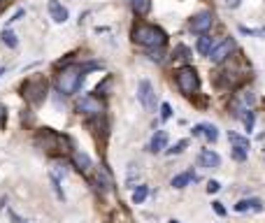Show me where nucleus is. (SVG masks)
<instances>
[{"label":"nucleus","mask_w":265,"mask_h":223,"mask_svg":"<svg viewBox=\"0 0 265 223\" xmlns=\"http://www.w3.org/2000/svg\"><path fill=\"white\" fill-rule=\"evenodd\" d=\"M133 42L142 44L147 49H159V47L168 42V35L154 23H138L133 28Z\"/></svg>","instance_id":"obj_1"},{"label":"nucleus","mask_w":265,"mask_h":223,"mask_svg":"<svg viewBox=\"0 0 265 223\" xmlns=\"http://www.w3.org/2000/svg\"><path fill=\"white\" fill-rule=\"evenodd\" d=\"M35 144L40 149H44L47 154H56V156L70 151V139L65 137V135L53 133L52 128H42V130L37 133V137H35Z\"/></svg>","instance_id":"obj_2"},{"label":"nucleus","mask_w":265,"mask_h":223,"mask_svg":"<svg viewBox=\"0 0 265 223\" xmlns=\"http://www.w3.org/2000/svg\"><path fill=\"white\" fill-rule=\"evenodd\" d=\"M82 79H84V68H79V65H68V68H63V70L58 72V77H56V88H58L63 96H72L74 91L79 88Z\"/></svg>","instance_id":"obj_3"},{"label":"nucleus","mask_w":265,"mask_h":223,"mask_svg":"<svg viewBox=\"0 0 265 223\" xmlns=\"http://www.w3.org/2000/svg\"><path fill=\"white\" fill-rule=\"evenodd\" d=\"M47 79L42 77H31L21 84V96L31 103V105H40L44 98H47Z\"/></svg>","instance_id":"obj_4"},{"label":"nucleus","mask_w":265,"mask_h":223,"mask_svg":"<svg viewBox=\"0 0 265 223\" xmlns=\"http://www.w3.org/2000/svg\"><path fill=\"white\" fill-rule=\"evenodd\" d=\"M175 79H177V86H179V91L184 93V96H193V93H198V88H200L198 72L193 70L191 65L179 68V70L175 72Z\"/></svg>","instance_id":"obj_5"},{"label":"nucleus","mask_w":265,"mask_h":223,"mask_svg":"<svg viewBox=\"0 0 265 223\" xmlns=\"http://www.w3.org/2000/svg\"><path fill=\"white\" fill-rule=\"evenodd\" d=\"M77 109L82 112V114H86V117H103L105 114V103L100 100L98 96H84L77 100Z\"/></svg>","instance_id":"obj_6"},{"label":"nucleus","mask_w":265,"mask_h":223,"mask_svg":"<svg viewBox=\"0 0 265 223\" xmlns=\"http://www.w3.org/2000/svg\"><path fill=\"white\" fill-rule=\"evenodd\" d=\"M138 100L142 103V107H144L147 112H154V109H156V93H154L151 82L142 79L138 84Z\"/></svg>","instance_id":"obj_7"},{"label":"nucleus","mask_w":265,"mask_h":223,"mask_svg":"<svg viewBox=\"0 0 265 223\" xmlns=\"http://www.w3.org/2000/svg\"><path fill=\"white\" fill-rule=\"evenodd\" d=\"M233 51H235V40H233V37H226L223 42L214 44V49L210 51V56H207V58H210L212 63L219 65V63H223V61H226V58H228Z\"/></svg>","instance_id":"obj_8"},{"label":"nucleus","mask_w":265,"mask_h":223,"mask_svg":"<svg viewBox=\"0 0 265 223\" xmlns=\"http://www.w3.org/2000/svg\"><path fill=\"white\" fill-rule=\"evenodd\" d=\"M212 26H214L212 12H198V14L191 19V23H189V28H191L193 33H198V35H205Z\"/></svg>","instance_id":"obj_9"},{"label":"nucleus","mask_w":265,"mask_h":223,"mask_svg":"<svg viewBox=\"0 0 265 223\" xmlns=\"http://www.w3.org/2000/svg\"><path fill=\"white\" fill-rule=\"evenodd\" d=\"M228 142L233 144L235 160L247 158V151H249V137H242V135H237V133H228Z\"/></svg>","instance_id":"obj_10"},{"label":"nucleus","mask_w":265,"mask_h":223,"mask_svg":"<svg viewBox=\"0 0 265 223\" xmlns=\"http://www.w3.org/2000/svg\"><path fill=\"white\" fill-rule=\"evenodd\" d=\"M198 163L202 168H219L221 165V156L216 151H212V149H202L200 156H198Z\"/></svg>","instance_id":"obj_11"},{"label":"nucleus","mask_w":265,"mask_h":223,"mask_svg":"<svg viewBox=\"0 0 265 223\" xmlns=\"http://www.w3.org/2000/svg\"><path fill=\"white\" fill-rule=\"evenodd\" d=\"M165 147H168V133L165 130H156V135L151 137V144H149V151L160 154V151H165Z\"/></svg>","instance_id":"obj_12"},{"label":"nucleus","mask_w":265,"mask_h":223,"mask_svg":"<svg viewBox=\"0 0 265 223\" xmlns=\"http://www.w3.org/2000/svg\"><path fill=\"white\" fill-rule=\"evenodd\" d=\"M72 160H74V168H77V170L79 172H91L93 170V163H91V158H88V156H86L84 151H74L72 154Z\"/></svg>","instance_id":"obj_13"},{"label":"nucleus","mask_w":265,"mask_h":223,"mask_svg":"<svg viewBox=\"0 0 265 223\" xmlns=\"http://www.w3.org/2000/svg\"><path fill=\"white\" fill-rule=\"evenodd\" d=\"M49 14H52V19L56 23H65V21H68V10H65L58 0H52V2H49Z\"/></svg>","instance_id":"obj_14"},{"label":"nucleus","mask_w":265,"mask_h":223,"mask_svg":"<svg viewBox=\"0 0 265 223\" xmlns=\"http://www.w3.org/2000/svg\"><path fill=\"white\" fill-rule=\"evenodd\" d=\"M193 179H195V174H193V172H181V174H177V177H172L170 184H172V189H186Z\"/></svg>","instance_id":"obj_15"},{"label":"nucleus","mask_w":265,"mask_h":223,"mask_svg":"<svg viewBox=\"0 0 265 223\" xmlns=\"http://www.w3.org/2000/svg\"><path fill=\"white\" fill-rule=\"evenodd\" d=\"M96 179H98V184H100L105 191H109V189L114 186V181H112V174H109V172H107L103 165H100V168H96Z\"/></svg>","instance_id":"obj_16"},{"label":"nucleus","mask_w":265,"mask_h":223,"mask_svg":"<svg viewBox=\"0 0 265 223\" xmlns=\"http://www.w3.org/2000/svg\"><path fill=\"white\" fill-rule=\"evenodd\" d=\"M247 209H254V212H261L263 209V202L251 198V200H240L235 205V212H247Z\"/></svg>","instance_id":"obj_17"},{"label":"nucleus","mask_w":265,"mask_h":223,"mask_svg":"<svg viewBox=\"0 0 265 223\" xmlns=\"http://www.w3.org/2000/svg\"><path fill=\"white\" fill-rule=\"evenodd\" d=\"M195 49H198V53H202V56H210V51H212V49H214L212 37H207V35H202L200 40H198V44H195Z\"/></svg>","instance_id":"obj_18"},{"label":"nucleus","mask_w":265,"mask_h":223,"mask_svg":"<svg viewBox=\"0 0 265 223\" xmlns=\"http://www.w3.org/2000/svg\"><path fill=\"white\" fill-rule=\"evenodd\" d=\"M130 7H133V12H135L138 17H144L151 5H149V0H130Z\"/></svg>","instance_id":"obj_19"},{"label":"nucleus","mask_w":265,"mask_h":223,"mask_svg":"<svg viewBox=\"0 0 265 223\" xmlns=\"http://www.w3.org/2000/svg\"><path fill=\"white\" fill-rule=\"evenodd\" d=\"M237 119H242V123H244L247 130H254V112H251V109H247V107H244Z\"/></svg>","instance_id":"obj_20"},{"label":"nucleus","mask_w":265,"mask_h":223,"mask_svg":"<svg viewBox=\"0 0 265 223\" xmlns=\"http://www.w3.org/2000/svg\"><path fill=\"white\" fill-rule=\"evenodd\" d=\"M147 195H149V189H147V186H138V189L133 191V202H135V205H140V202L147 200Z\"/></svg>","instance_id":"obj_21"},{"label":"nucleus","mask_w":265,"mask_h":223,"mask_svg":"<svg viewBox=\"0 0 265 223\" xmlns=\"http://www.w3.org/2000/svg\"><path fill=\"white\" fill-rule=\"evenodd\" d=\"M202 135L210 139V142H216L219 139V130H216V126H205L202 123Z\"/></svg>","instance_id":"obj_22"},{"label":"nucleus","mask_w":265,"mask_h":223,"mask_svg":"<svg viewBox=\"0 0 265 223\" xmlns=\"http://www.w3.org/2000/svg\"><path fill=\"white\" fill-rule=\"evenodd\" d=\"M0 37H2V42L7 44V47H12V49H14V47L19 44V40H17V35H14L12 31H2V35H0Z\"/></svg>","instance_id":"obj_23"},{"label":"nucleus","mask_w":265,"mask_h":223,"mask_svg":"<svg viewBox=\"0 0 265 223\" xmlns=\"http://www.w3.org/2000/svg\"><path fill=\"white\" fill-rule=\"evenodd\" d=\"M186 144H189V142H186V139H181V142H177V144H175V147H172V149H165V154H168V156H175V154H181V151L186 149Z\"/></svg>","instance_id":"obj_24"},{"label":"nucleus","mask_w":265,"mask_h":223,"mask_svg":"<svg viewBox=\"0 0 265 223\" xmlns=\"http://www.w3.org/2000/svg\"><path fill=\"white\" fill-rule=\"evenodd\" d=\"M170 117H172V107H170L168 103H163V105H160V119H163V121H168Z\"/></svg>","instance_id":"obj_25"},{"label":"nucleus","mask_w":265,"mask_h":223,"mask_svg":"<svg viewBox=\"0 0 265 223\" xmlns=\"http://www.w3.org/2000/svg\"><path fill=\"white\" fill-rule=\"evenodd\" d=\"M52 184H53V189H56V195H58V200H65V195L63 191H61V186H58V177L52 172Z\"/></svg>","instance_id":"obj_26"},{"label":"nucleus","mask_w":265,"mask_h":223,"mask_svg":"<svg viewBox=\"0 0 265 223\" xmlns=\"http://www.w3.org/2000/svg\"><path fill=\"white\" fill-rule=\"evenodd\" d=\"M151 56V61H163V47H159V49H154V51L149 53Z\"/></svg>","instance_id":"obj_27"},{"label":"nucleus","mask_w":265,"mask_h":223,"mask_svg":"<svg viewBox=\"0 0 265 223\" xmlns=\"http://www.w3.org/2000/svg\"><path fill=\"white\" fill-rule=\"evenodd\" d=\"M219 189H221V184H219V181H210V184H207V193H216L219 191Z\"/></svg>","instance_id":"obj_28"},{"label":"nucleus","mask_w":265,"mask_h":223,"mask_svg":"<svg viewBox=\"0 0 265 223\" xmlns=\"http://www.w3.org/2000/svg\"><path fill=\"white\" fill-rule=\"evenodd\" d=\"M177 53H179V58H189V49H186L184 44H179V47H177Z\"/></svg>","instance_id":"obj_29"},{"label":"nucleus","mask_w":265,"mask_h":223,"mask_svg":"<svg viewBox=\"0 0 265 223\" xmlns=\"http://www.w3.org/2000/svg\"><path fill=\"white\" fill-rule=\"evenodd\" d=\"M212 205H214V212L219 214V216H223V214H226V209H223L221 202H212Z\"/></svg>","instance_id":"obj_30"},{"label":"nucleus","mask_w":265,"mask_h":223,"mask_svg":"<svg viewBox=\"0 0 265 223\" xmlns=\"http://www.w3.org/2000/svg\"><path fill=\"white\" fill-rule=\"evenodd\" d=\"M5 119H7V112H5V107L0 105V128L5 126Z\"/></svg>","instance_id":"obj_31"},{"label":"nucleus","mask_w":265,"mask_h":223,"mask_svg":"<svg viewBox=\"0 0 265 223\" xmlns=\"http://www.w3.org/2000/svg\"><path fill=\"white\" fill-rule=\"evenodd\" d=\"M240 2H242V0H226V5H228L230 10H235V7H240Z\"/></svg>","instance_id":"obj_32"},{"label":"nucleus","mask_w":265,"mask_h":223,"mask_svg":"<svg viewBox=\"0 0 265 223\" xmlns=\"http://www.w3.org/2000/svg\"><path fill=\"white\" fill-rule=\"evenodd\" d=\"M23 14H26V12H23V10H19V12H17V14H14V17H12V19H10V23H12V21H19V19H21V17H23Z\"/></svg>","instance_id":"obj_33"},{"label":"nucleus","mask_w":265,"mask_h":223,"mask_svg":"<svg viewBox=\"0 0 265 223\" xmlns=\"http://www.w3.org/2000/svg\"><path fill=\"white\" fill-rule=\"evenodd\" d=\"M7 2H10V0H0V7H5V5H7Z\"/></svg>","instance_id":"obj_34"},{"label":"nucleus","mask_w":265,"mask_h":223,"mask_svg":"<svg viewBox=\"0 0 265 223\" xmlns=\"http://www.w3.org/2000/svg\"><path fill=\"white\" fill-rule=\"evenodd\" d=\"M2 74H5V68H0V77H2Z\"/></svg>","instance_id":"obj_35"},{"label":"nucleus","mask_w":265,"mask_h":223,"mask_svg":"<svg viewBox=\"0 0 265 223\" xmlns=\"http://www.w3.org/2000/svg\"><path fill=\"white\" fill-rule=\"evenodd\" d=\"M170 223H179V221H170Z\"/></svg>","instance_id":"obj_36"}]
</instances>
